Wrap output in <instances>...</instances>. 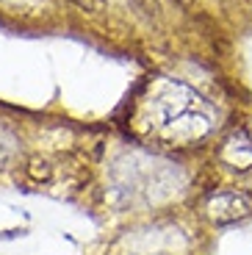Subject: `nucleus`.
Instances as JSON below:
<instances>
[{
	"label": "nucleus",
	"instance_id": "f257e3e1",
	"mask_svg": "<svg viewBox=\"0 0 252 255\" xmlns=\"http://www.w3.org/2000/svg\"><path fill=\"white\" fill-rule=\"evenodd\" d=\"M205 214L214 222H236L252 214V200L239 191H216L205 203Z\"/></svg>",
	"mask_w": 252,
	"mask_h": 255
},
{
	"label": "nucleus",
	"instance_id": "7ed1b4c3",
	"mask_svg": "<svg viewBox=\"0 0 252 255\" xmlns=\"http://www.w3.org/2000/svg\"><path fill=\"white\" fill-rule=\"evenodd\" d=\"M8 155H11V139L0 130V166H6Z\"/></svg>",
	"mask_w": 252,
	"mask_h": 255
},
{
	"label": "nucleus",
	"instance_id": "f03ea898",
	"mask_svg": "<svg viewBox=\"0 0 252 255\" xmlns=\"http://www.w3.org/2000/svg\"><path fill=\"white\" fill-rule=\"evenodd\" d=\"M222 158L233 169H250L252 166V139L244 133H236L225 141L222 147Z\"/></svg>",
	"mask_w": 252,
	"mask_h": 255
}]
</instances>
